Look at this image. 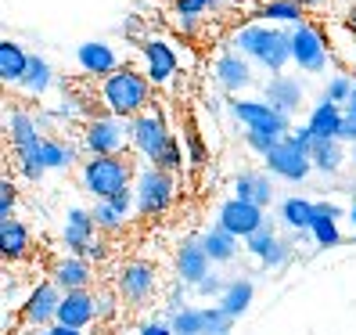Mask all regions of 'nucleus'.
<instances>
[{"mask_svg":"<svg viewBox=\"0 0 356 335\" xmlns=\"http://www.w3.org/2000/svg\"><path fill=\"white\" fill-rule=\"evenodd\" d=\"M238 47L245 54H252L256 61H263L266 69L281 72L284 61L291 58V33H277V29H266V26H248L238 33Z\"/></svg>","mask_w":356,"mask_h":335,"instance_id":"obj_1","label":"nucleus"},{"mask_svg":"<svg viewBox=\"0 0 356 335\" xmlns=\"http://www.w3.org/2000/svg\"><path fill=\"white\" fill-rule=\"evenodd\" d=\"M144 101H148V79L140 72L122 69V72H112L104 79V104L115 116H134Z\"/></svg>","mask_w":356,"mask_h":335,"instance_id":"obj_2","label":"nucleus"},{"mask_svg":"<svg viewBox=\"0 0 356 335\" xmlns=\"http://www.w3.org/2000/svg\"><path fill=\"white\" fill-rule=\"evenodd\" d=\"M127 180H130V166L119 155H94V162L83 166V184H87V192L97 195L101 202L112 198L115 192H122Z\"/></svg>","mask_w":356,"mask_h":335,"instance_id":"obj_3","label":"nucleus"},{"mask_svg":"<svg viewBox=\"0 0 356 335\" xmlns=\"http://www.w3.org/2000/svg\"><path fill=\"white\" fill-rule=\"evenodd\" d=\"M173 202V180L165 170H144L137 180V209L140 213H162Z\"/></svg>","mask_w":356,"mask_h":335,"instance_id":"obj_4","label":"nucleus"},{"mask_svg":"<svg viewBox=\"0 0 356 335\" xmlns=\"http://www.w3.org/2000/svg\"><path fill=\"white\" fill-rule=\"evenodd\" d=\"M266 170L277 173V177H284V180H302V177L313 170V159H309V152H302L299 144H291V141L284 137L277 148L266 155Z\"/></svg>","mask_w":356,"mask_h":335,"instance_id":"obj_5","label":"nucleus"},{"mask_svg":"<svg viewBox=\"0 0 356 335\" xmlns=\"http://www.w3.org/2000/svg\"><path fill=\"white\" fill-rule=\"evenodd\" d=\"M263 224H266L263 209H259V205H252V202L230 198V202L220 209V227H227V231L234 235V238H248V235H256Z\"/></svg>","mask_w":356,"mask_h":335,"instance_id":"obj_6","label":"nucleus"},{"mask_svg":"<svg viewBox=\"0 0 356 335\" xmlns=\"http://www.w3.org/2000/svg\"><path fill=\"white\" fill-rule=\"evenodd\" d=\"M134 144H137V148L159 166V159H162L165 148L173 144V137L165 134L162 119H159L155 112H148V116H137V119H134Z\"/></svg>","mask_w":356,"mask_h":335,"instance_id":"obj_7","label":"nucleus"},{"mask_svg":"<svg viewBox=\"0 0 356 335\" xmlns=\"http://www.w3.org/2000/svg\"><path fill=\"white\" fill-rule=\"evenodd\" d=\"M291 58H296L306 72H324V65H327V51H324L321 33H317V29H309V26H299L296 33H291Z\"/></svg>","mask_w":356,"mask_h":335,"instance_id":"obj_8","label":"nucleus"},{"mask_svg":"<svg viewBox=\"0 0 356 335\" xmlns=\"http://www.w3.org/2000/svg\"><path fill=\"white\" fill-rule=\"evenodd\" d=\"M234 116L245 123L248 130H263V134H284L288 119L274 109V104H263V101H238L234 104Z\"/></svg>","mask_w":356,"mask_h":335,"instance_id":"obj_9","label":"nucleus"},{"mask_svg":"<svg viewBox=\"0 0 356 335\" xmlns=\"http://www.w3.org/2000/svg\"><path fill=\"white\" fill-rule=\"evenodd\" d=\"M61 288H58V281H44V285H36L33 288V296L26 299V306H22V318L29 321V325H44V321H51V318H58V306H61Z\"/></svg>","mask_w":356,"mask_h":335,"instance_id":"obj_10","label":"nucleus"},{"mask_svg":"<svg viewBox=\"0 0 356 335\" xmlns=\"http://www.w3.org/2000/svg\"><path fill=\"white\" fill-rule=\"evenodd\" d=\"M94 318H97V299L90 296L87 288L83 292H65V299H61V306H58V325L83 328V325H90Z\"/></svg>","mask_w":356,"mask_h":335,"instance_id":"obj_11","label":"nucleus"},{"mask_svg":"<svg viewBox=\"0 0 356 335\" xmlns=\"http://www.w3.org/2000/svg\"><path fill=\"white\" fill-rule=\"evenodd\" d=\"M245 242H248V253L259 256L266 267H281V263H288V256H291V249H288L284 242H277L274 224H263L259 231H256V235H248Z\"/></svg>","mask_w":356,"mask_h":335,"instance_id":"obj_12","label":"nucleus"},{"mask_svg":"<svg viewBox=\"0 0 356 335\" xmlns=\"http://www.w3.org/2000/svg\"><path fill=\"white\" fill-rule=\"evenodd\" d=\"M94 227H97V220H94V213H87V209H72L69 220H65V245L72 249L76 256H83V260H87L90 245L97 242Z\"/></svg>","mask_w":356,"mask_h":335,"instance_id":"obj_13","label":"nucleus"},{"mask_svg":"<svg viewBox=\"0 0 356 335\" xmlns=\"http://www.w3.org/2000/svg\"><path fill=\"white\" fill-rule=\"evenodd\" d=\"M152 288H155V270H152V263H130V267H122L119 292H122L127 299L140 303V299L152 296Z\"/></svg>","mask_w":356,"mask_h":335,"instance_id":"obj_14","label":"nucleus"},{"mask_svg":"<svg viewBox=\"0 0 356 335\" xmlns=\"http://www.w3.org/2000/svg\"><path fill=\"white\" fill-rule=\"evenodd\" d=\"M87 148L94 155H115L122 148V123L119 119H94L87 130Z\"/></svg>","mask_w":356,"mask_h":335,"instance_id":"obj_15","label":"nucleus"},{"mask_svg":"<svg viewBox=\"0 0 356 335\" xmlns=\"http://www.w3.org/2000/svg\"><path fill=\"white\" fill-rule=\"evenodd\" d=\"M209 263H213V260H209V253H205L202 242H184V245H180L177 270H180L184 281H191V285L205 281V278H209Z\"/></svg>","mask_w":356,"mask_h":335,"instance_id":"obj_16","label":"nucleus"},{"mask_svg":"<svg viewBox=\"0 0 356 335\" xmlns=\"http://www.w3.org/2000/svg\"><path fill=\"white\" fill-rule=\"evenodd\" d=\"M144 61H148V79L152 83H165L177 69V54L170 44H162V40H148L144 44Z\"/></svg>","mask_w":356,"mask_h":335,"instance_id":"obj_17","label":"nucleus"},{"mask_svg":"<svg viewBox=\"0 0 356 335\" xmlns=\"http://www.w3.org/2000/svg\"><path fill=\"white\" fill-rule=\"evenodd\" d=\"M306 127L317 134V141H339V127H342V112L334 109L331 98H321V104L313 109Z\"/></svg>","mask_w":356,"mask_h":335,"instance_id":"obj_18","label":"nucleus"},{"mask_svg":"<svg viewBox=\"0 0 356 335\" xmlns=\"http://www.w3.org/2000/svg\"><path fill=\"white\" fill-rule=\"evenodd\" d=\"M54 281H58V288H65V292H83V288L90 285V263L83 260V256L61 260L54 267Z\"/></svg>","mask_w":356,"mask_h":335,"instance_id":"obj_19","label":"nucleus"},{"mask_svg":"<svg viewBox=\"0 0 356 335\" xmlns=\"http://www.w3.org/2000/svg\"><path fill=\"white\" fill-rule=\"evenodd\" d=\"M234 192L241 202H252V205H270V198H274V184L266 180V173H241L234 180Z\"/></svg>","mask_w":356,"mask_h":335,"instance_id":"obj_20","label":"nucleus"},{"mask_svg":"<svg viewBox=\"0 0 356 335\" xmlns=\"http://www.w3.org/2000/svg\"><path fill=\"white\" fill-rule=\"evenodd\" d=\"M299 98H302V87L296 79H288V76H274L266 83V101L274 104L281 116L291 112V109H299Z\"/></svg>","mask_w":356,"mask_h":335,"instance_id":"obj_21","label":"nucleus"},{"mask_svg":"<svg viewBox=\"0 0 356 335\" xmlns=\"http://www.w3.org/2000/svg\"><path fill=\"white\" fill-rule=\"evenodd\" d=\"M26 249H29L26 224H18L15 217H11V220H0V253H4V260L26 256Z\"/></svg>","mask_w":356,"mask_h":335,"instance_id":"obj_22","label":"nucleus"},{"mask_svg":"<svg viewBox=\"0 0 356 335\" xmlns=\"http://www.w3.org/2000/svg\"><path fill=\"white\" fill-rule=\"evenodd\" d=\"M26 69H29V54L11 40H4L0 44V76H4V83H22Z\"/></svg>","mask_w":356,"mask_h":335,"instance_id":"obj_23","label":"nucleus"},{"mask_svg":"<svg viewBox=\"0 0 356 335\" xmlns=\"http://www.w3.org/2000/svg\"><path fill=\"white\" fill-rule=\"evenodd\" d=\"M79 65L87 72H94V76L115 72V51L108 44H83L79 47Z\"/></svg>","mask_w":356,"mask_h":335,"instance_id":"obj_24","label":"nucleus"},{"mask_svg":"<svg viewBox=\"0 0 356 335\" xmlns=\"http://www.w3.org/2000/svg\"><path fill=\"white\" fill-rule=\"evenodd\" d=\"M202 245H205V253H209V260H216V263H227V260H234V249H238V238L227 231V227H213V231H205V238H202Z\"/></svg>","mask_w":356,"mask_h":335,"instance_id":"obj_25","label":"nucleus"},{"mask_svg":"<svg viewBox=\"0 0 356 335\" xmlns=\"http://www.w3.org/2000/svg\"><path fill=\"white\" fill-rule=\"evenodd\" d=\"M248 303H252V281H230L223 288V296H220V306L230 313V318H241V313L248 310Z\"/></svg>","mask_w":356,"mask_h":335,"instance_id":"obj_26","label":"nucleus"},{"mask_svg":"<svg viewBox=\"0 0 356 335\" xmlns=\"http://www.w3.org/2000/svg\"><path fill=\"white\" fill-rule=\"evenodd\" d=\"M216 76H220V83H223L227 91H238V87H245V83H248V65H245L238 54H223L216 61Z\"/></svg>","mask_w":356,"mask_h":335,"instance_id":"obj_27","label":"nucleus"},{"mask_svg":"<svg viewBox=\"0 0 356 335\" xmlns=\"http://www.w3.org/2000/svg\"><path fill=\"white\" fill-rule=\"evenodd\" d=\"M313 205L306 202V198H288L284 205H281V220L288 224V227H296V231H309L313 227Z\"/></svg>","mask_w":356,"mask_h":335,"instance_id":"obj_28","label":"nucleus"},{"mask_svg":"<svg viewBox=\"0 0 356 335\" xmlns=\"http://www.w3.org/2000/svg\"><path fill=\"white\" fill-rule=\"evenodd\" d=\"M309 159H313L317 170L334 173L342 166V141H317V144H313V152H309Z\"/></svg>","mask_w":356,"mask_h":335,"instance_id":"obj_29","label":"nucleus"},{"mask_svg":"<svg viewBox=\"0 0 356 335\" xmlns=\"http://www.w3.org/2000/svg\"><path fill=\"white\" fill-rule=\"evenodd\" d=\"M170 328L177 335H205V310H177Z\"/></svg>","mask_w":356,"mask_h":335,"instance_id":"obj_30","label":"nucleus"},{"mask_svg":"<svg viewBox=\"0 0 356 335\" xmlns=\"http://www.w3.org/2000/svg\"><path fill=\"white\" fill-rule=\"evenodd\" d=\"M26 91L29 94H44L47 91V83H51V69H47V61L44 58H29V69H26Z\"/></svg>","mask_w":356,"mask_h":335,"instance_id":"obj_31","label":"nucleus"},{"mask_svg":"<svg viewBox=\"0 0 356 335\" xmlns=\"http://www.w3.org/2000/svg\"><path fill=\"white\" fill-rule=\"evenodd\" d=\"M234 318L223 306H205V335H230Z\"/></svg>","mask_w":356,"mask_h":335,"instance_id":"obj_32","label":"nucleus"},{"mask_svg":"<svg viewBox=\"0 0 356 335\" xmlns=\"http://www.w3.org/2000/svg\"><path fill=\"white\" fill-rule=\"evenodd\" d=\"M259 18H281V22H296L299 18V0H270L259 11Z\"/></svg>","mask_w":356,"mask_h":335,"instance_id":"obj_33","label":"nucleus"},{"mask_svg":"<svg viewBox=\"0 0 356 335\" xmlns=\"http://www.w3.org/2000/svg\"><path fill=\"white\" fill-rule=\"evenodd\" d=\"M317 213V209H313ZM313 238H317L321 245H339V227H334V220H324V217H313Z\"/></svg>","mask_w":356,"mask_h":335,"instance_id":"obj_34","label":"nucleus"},{"mask_svg":"<svg viewBox=\"0 0 356 335\" xmlns=\"http://www.w3.org/2000/svg\"><path fill=\"white\" fill-rule=\"evenodd\" d=\"M94 220H97V227H104V231H115L127 217H122L112 202H101V205H94Z\"/></svg>","mask_w":356,"mask_h":335,"instance_id":"obj_35","label":"nucleus"},{"mask_svg":"<svg viewBox=\"0 0 356 335\" xmlns=\"http://www.w3.org/2000/svg\"><path fill=\"white\" fill-rule=\"evenodd\" d=\"M44 162L58 170V166H69L72 162V152L65 148V144H58V141H44Z\"/></svg>","mask_w":356,"mask_h":335,"instance_id":"obj_36","label":"nucleus"},{"mask_svg":"<svg viewBox=\"0 0 356 335\" xmlns=\"http://www.w3.org/2000/svg\"><path fill=\"white\" fill-rule=\"evenodd\" d=\"M213 4H220V0H177V15L180 18H195V15H202L205 8H213Z\"/></svg>","mask_w":356,"mask_h":335,"instance_id":"obj_37","label":"nucleus"},{"mask_svg":"<svg viewBox=\"0 0 356 335\" xmlns=\"http://www.w3.org/2000/svg\"><path fill=\"white\" fill-rule=\"evenodd\" d=\"M11 209H15V187L4 180L0 184V220H11Z\"/></svg>","mask_w":356,"mask_h":335,"instance_id":"obj_38","label":"nucleus"},{"mask_svg":"<svg viewBox=\"0 0 356 335\" xmlns=\"http://www.w3.org/2000/svg\"><path fill=\"white\" fill-rule=\"evenodd\" d=\"M349 94H353V83H349L346 76L331 79V87H327V98H331V101H349Z\"/></svg>","mask_w":356,"mask_h":335,"instance_id":"obj_39","label":"nucleus"},{"mask_svg":"<svg viewBox=\"0 0 356 335\" xmlns=\"http://www.w3.org/2000/svg\"><path fill=\"white\" fill-rule=\"evenodd\" d=\"M288 141H291V144H299V148H302V152H313V144H317V134H313L309 127H299V130H296V134H291Z\"/></svg>","mask_w":356,"mask_h":335,"instance_id":"obj_40","label":"nucleus"},{"mask_svg":"<svg viewBox=\"0 0 356 335\" xmlns=\"http://www.w3.org/2000/svg\"><path fill=\"white\" fill-rule=\"evenodd\" d=\"M339 141H353V144H356V112H346V116H342Z\"/></svg>","mask_w":356,"mask_h":335,"instance_id":"obj_41","label":"nucleus"},{"mask_svg":"<svg viewBox=\"0 0 356 335\" xmlns=\"http://www.w3.org/2000/svg\"><path fill=\"white\" fill-rule=\"evenodd\" d=\"M223 288H227V285H223L216 274H209L205 281H198V292H202V296H223Z\"/></svg>","mask_w":356,"mask_h":335,"instance_id":"obj_42","label":"nucleus"},{"mask_svg":"<svg viewBox=\"0 0 356 335\" xmlns=\"http://www.w3.org/2000/svg\"><path fill=\"white\" fill-rule=\"evenodd\" d=\"M104 202H112V205L119 209V213L127 217V213H130V187H122V192H115L112 198H104Z\"/></svg>","mask_w":356,"mask_h":335,"instance_id":"obj_43","label":"nucleus"},{"mask_svg":"<svg viewBox=\"0 0 356 335\" xmlns=\"http://www.w3.org/2000/svg\"><path fill=\"white\" fill-rule=\"evenodd\" d=\"M313 209H317V217H324V220H339V217H342V209L331 205V202H317Z\"/></svg>","mask_w":356,"mask_h":335,"instance_id":"obj_44","label":"nucleus"},{"mask_svg":"<svg viewBox=\"0 0 356 335\" xmlns=\"http://www.w3.org/2000/svg\"><path fill=\"white\" fill-rule=\"evenodd\" d=\"M140 335H177L173 328H165V325H144Z\"/></svg>","mask_w":356,"mask_h":335,"instance_id":"obj_45","label":"nucleus"},{"mask_svg":"<svg viewBox=\"0 0 356 335\" xmlns=\"http://www.w3.org/2000/svg\"><path fill=\"white\" fill-rule=\"evenodd\" d=\"M97 313H101V318H108V313H112V296H101L97 299Z\"/></svg>","mask_w":356,"mask_h":335,"instance_id":"obj_46","label":"nucleus"},{"mask_svg":"<svg viewBox=\"0 0 356 335\" xmlns=\"http://www.w3.org/2000/svg\"><path fill=\"white\" fill-rule=\"evenodd\" d=\"M191 159H195V162H202V159H205V152H202V141H198L195 134H191Z\"/></svg>","mask_w":356,"mask_h":335,"instance_id":"obj_47","label":"nucleus"},{"mask_svg":"<svg viewBox=\"0 0 356 335\" xmlns=\"http://www.w3.org/2000/svg\"><path fill=\"white\" fill-rule=\"evenodd\" d=\"M101 256H104V245L94 242V245H90V253H87V260H101Z\"/></svg>","mask_w":356,"mask_h":335,"instance_id":"obj_48","label":"nucleus"},{"mask_svg":"<svg viewBox=\"0 0 356 335\" xmlns=\"http://www.w3.org/2000/svg\"><path fill=\"white\" fill-rule=\"evenodd\" d=\"M54 335H79V328H65V325H58V328H51Z\"/></svg>","mask_w":356,"mask_h":335,"instance_id":"obj_49","label":"nucleus"},{"mask_svg":"<svg viewBox=\"0 0 356 335\" xmlns=\"http://www.w3.org/2000/svg\"><path fill=\"white\" fill-rule=\"evenodd\" d=\"M299 4H306V8H321V4H327V0H299Z\"/></svg>","mask_w":356,"mask_h":335,"instance_id":"obj_50","label":"nucleus"},{"mask_svg":"<svg viewBox=\"0 0 356 335\" xmlns=\"http://www.w3.org/2000/svg\"><path fill=\"white\" fill-rule=\"evenodd\" d=\"M349 112H356V83H353V94H349Z\"/></svg>","mask_w":356,"mask_h":335,"instance_id":"obj_51","label":"nucleus"},{"mask_svg":"<svg viewBox=\"0 0 356 335\" xmlns=\"http://www.w3.org/2000/svg\"><path fill=\"white\" fill-rule=\"evenodd\" d=\"M349 26H353V29H356V8H353V11H349Z\"/></svg>","mask_w":356,"mask_h":335,"instance_id":"obj_52","label":"nucleus"},{"mask_svg":"<svg viewBox=\"0 0 356 335\" xmlns=\"http://www.w3.org/2000/svg\"><path fill=\"white\" fill-rule=\"evenodd\" d=\"M353 227H356V205H353Z\"/></svg>","mask_w":356,"mask_h":335,"instance_id":"obj_53","label":"nucleus"},{"mask_svg":"<svg viewBox=\"0 0 356 335\" xmlns=\"http://www.w3.org/2000/svg\"><path fill=\"white\" fill-rule=\"evenodd\" d=\"M40 335H54V332H40Z\"/></svg>","mask_w":356,"mask_h":335,"instance_id":"obj_54","label":"nucleus"},{"mask_svg":"<svg viewBox=\"0 0 356 335\" xmlns=\"http://www.w3.org/2000/svg\"><path fill=\"white\" fill-rule=\"evenodd\" d=\"M353 159H356V155H353Z\"/></svg>","mask_w":356,"mask_h":335,"instance_id":"obj_55","label":"nucleus"}]
</instances>
